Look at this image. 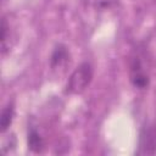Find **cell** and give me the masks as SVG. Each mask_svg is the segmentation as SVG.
<instances>
[{
  "instance_id": "1",
  "label": "cell",
  "mask_w": 156,
  "mask_h": 156,
  "mask_svg": "<svg viewBox=\"0 0 156 156\" xmlns=\"http://www.w3.org/2000/svg\"><path fill=\"white\" fill-rule=\"evenodd\" d=\"M91 78H93L91 65L89 62H83L71 74L67 88L71 93L79 94L89 85V83L91 82Z\"/></svg>"
},
{
  "instance_id": "2",
  "label": "cell",
  "mask_w": 156,
  "mask_h": 156,
  "mask_svg": "<svg viewBox=\"0 0 156 156\" xmlns=\"http://www.w3.org/2000/svg\"><path fill=\"white\" fill-rule=\"evenodd\" d=\"M130 80L136 88H145L149 83V76L145 72L139 57H135L130 65Z\"/></svg>"
},
{
  "instance_id": "3",
  "label": "cell",
  "mask_w": 156,
  "mask_h": 156,
  "mask_svg": "<svg viewBox=\"0 0 156 156\" xmlns=\"http://www.w3.org/2000/svg\"><path fill=\"white\" fill-rule=\"evenodd\" d=\"M28 145L29 149L35 152H39L44 146V141L35 129H30V132L28 133Z\"/></svg>"
},
{
  "instance_id": "4",
  "label": "cell",
  "mask_w": 156,
  "mask_h": 156,
  "mask_svg": "<svg viewBox=\"0 0 156 156\" xmlns=\"http://www.w3.org/2000/svg\"><path fill=\"white\" fill-rule=\"evenodd\" d=\"M12 119H13V106L9 104L6 107H4L1 112V117H0V127H1L2 133L10 127Z\"/></svg>"
}]
</instances>
